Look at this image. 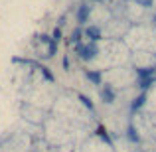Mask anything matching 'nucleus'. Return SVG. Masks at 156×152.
Segmentation results:
<instances>
[{"label": "nucleus", "instance_id": "nucleus-1", "mask_svg": "<svg viewBox=\"0 0 156 152\" xmlns=\"http://www.w3.org/2000/svg\"><path fill=\"white\" fill-rule=\"evenodd\" d=\"M95 53H97L95 44H89V46H79V55L83 57V59H91Z\"/></svg>", "mask_w": 156, "mask_h": 152}, {"label": "nucleus", "instance_id": "nucleus-5", "mask_svg": "<svg viewBox=\"0 0 156 152\" xmlns=\"http://www.w3.org/2000/svg\"><path fill=\"white\" fill-rule=\"evenodd\" d=\"M87 77H89V79H93L95 83H99V73H87Z\"/></svg>", "mask_w": 156, "mask_h": 152}, {"label": "nucleus", "instance_id": "nucleus-7", "mask_svg": "<svg viewBox=\"0 0 156 152\" xmlns=\"http://www.w3.org/2000/svg\"><path fill=\"white\" fill-rule=\"evenodd\" d=\"M154 24H156V16H154Z\"/></svg>", "mask_w": 156, "mask_h": 152}, {"label": "nucleus", "instance_id": "nucleus-2", "mask_svg": "<svg viewBox=\"0 0 156 152\" xmlns=\"http://www.w3.org/2000/svg\"><path fill=\"white\" fill-rule=\"evenodd\" d=\"M87 16H89V6H81L79 8V14H77L79 22H87Z\"/></svg>", "mask_w": 156, "mask_h": 152}, {"label": "nucleus", "instance_id": "nucleus-4", "mask_svg": "<svg viewBox=\"0 0 156 152\" xmlns=\"http://www.w3.org/2000/svg\"><path fill=\"white\" fill-rule=\"evenodd\" d=\"M87 36H91V40H97L101 36V32H99V28H95V26H91V28H87Z\"/></svg>", "mask_w": 156, "mask_h": 152}, {"label": "nucleus", "instance_id": "nucleus-6", "mask_svg": "<svg viewBox=\"0 0 156 152\" xmlns=\"http://www.w3.org/2000/svg\"><path fill=\"white\" fill-rule=\"evenodd\" d=\"M138 4H142V6H152V0H136Z\"/></svg>", "mask_w": 156, "mask_h": 152}, {"label": "nucleus", "instance_id": "nucleus-3", "mask_svg": "<svg viewBox=\"0 0 156 152\" xmlns=\"http://www.w3.org/2000/svg\"><path fill=\"white\" fill-rule=\"evenodd\" d=\"M103 99L107 103H111V101L115 99V93H113V89H111V87H103Z\"/></svg>", "mask_w": 156, "mask_h": 152}]
</instances>
